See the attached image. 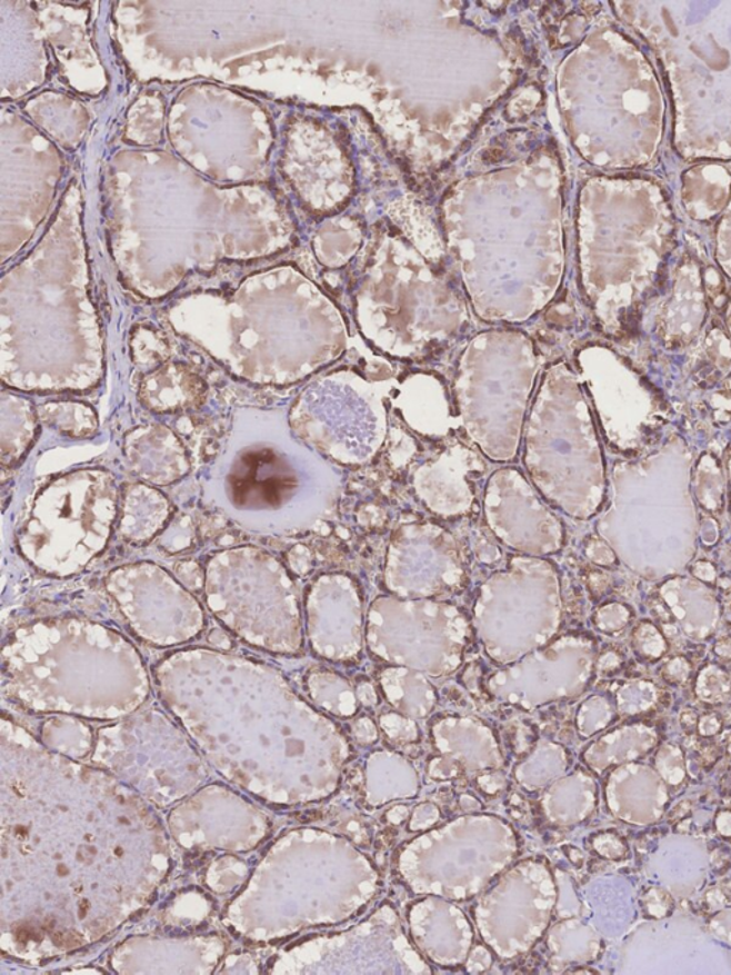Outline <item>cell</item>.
Instances as JSON below:
<instances>
[{
    "mask_svg": "<svg viewBox=\"0 0 731 975\" xmlns=\"http://www.w3.org/2000/svg\"><path fill=\"white\" fill-rule=\"evenodd\" d=\"M203 588L210 611L240 637L267 647L300 644L298 587L272 555L254 548L218 554L208 564Z\"/></svg>",
    "mask_w": 731,
    "mask_h": 975,
    "instance_id": "6da1fadb",
    "label": "cell"
},
{
    "mask_svg": "<svg viewBox=\"0 0 731 975\" xmlns=\"http://www.w3.org/2000/svg\"><path fill=\"white\" fill-rule=\"evenodd\" d=\"M562 599L558 573L543 558L514 557L480 587L473 625L495 658H514L558 633Z\"/></svg>",
    "mask_w": 731,
    "mask_h": 975,
    "instance_id": "7a4b0ae2",
    "label": "cell"
},
{
    "mask_svg": "<svg viewBox=\"0 0 731 975\" xmlns=\"http://www.w3.org/2000/svg\"><path fill=\"white\" fill-rule=\"evenodd\" d=\"M40 499L20 549L40 571L67 577L87 567L108 543L113 521V489L99 478L83 503L78 493L54 487Z\"/></svg>",
    "mask_w": 731,
    "mask_h": 975,
    "instance_id": "3957f363",
    "label": "cell"
},
{
    "mask_svg": "<svg viewBox=\"0 0 731 975\" xmlns=\"http://www.w3.org/2000/svg\"><path fill=\"white\" fill-rule=\"evenodd\" d=\"M366 637L370 648L384 658L420 659L435 655L445 668L462 655L469 621L452 604L383 595L370 605Z\"/></svg>",
    "mask_w": 731,
    "mask_h": 975,
    "instance_id": "277c9868",
    "label": "cell"
},
{
    "mask_svg": "<svg viewBox=\"0 0 731 975\" xmlns=\"http://www.w3.org/2000/svg\"><path fill=\"white\" fill-rule=\"evenodd\" d=\"M107 587L133 631L148 641H184L202 631L197 598L157 565H124L109 575Z\"/></svg>",
    "mask_w": 731,
    "mask_h": 975,
    "instance_id": "5b68a950",
    "label": "cell"
},
{
    "mask_svg": "<svg viewBox=\"0 0 731 975\" xmlns=\"http://www.w3.org/2000/svg\"><path fill=\"white\" fill-rule=\"evenodd\" d=\"M384 587L395 597L424 599L463 587L465 568L458 544L434 527H408L393 535L384 564Z\"/></svg>",
    "mask_w": 731,
    "mask_h": 975,
    "instance_id": "8992f818",
    "label": "cell"
},
{
    "mask_svg": "<svg viewBox=\"0 0 731 975\" xmlns=\"http://www.w3.org/2000/svg\"><path fill=\"white\" fill-rule=\"evenodd\" d=\"M485 517L495 537L529 557H545L562 545V529L515 471H500L489 484Z\"/></svg>",
    "mask_w": 731,
    "mask_h": 975,
    "instance_id": "52a82bcc",
    "label": "cell"
},
{
    "mask_svg": "<svg viewBox=\"0 0 731 975\" xmlns=\"http://www.w3.org/2000/svg\"><path fill=\"white\" fill-rule=\"evenodd\" d=\"M307 625L313 644L329 654L358 653L363 608L357 581L344 574L320 575L307 595Z\"/></svg>",
    "mask_w": 731,
    "mask_h": 975,
    "instance_id": "ba28073f",
    "label": "cell"
},
{
    "mask_svg": "<svg viewBox=\"0 0 731 975\" xmlns=\"http://www.w3.org/2000/svg\"><path fill=\"white\" fill-rule=\"evenodd\" d=\"M478 472L475 455L463 449L448 451L438 461L419 469L414 477L415 491L439 515L464 514L473 503L469 475Z\"/></svg>",
    "mask_w": 731,
    "mask_h": 975,
    "instance_id": "9c48e42d",
    "label": "cell"
},
{
    "mask_svg": "<svg viewBox=\"0 0 731 975\" xmlns=\"http://www.w3.org/2000/svg\"><path fill=\"white\" fill-rule=\"evenodd\" d=\"M232 479L240 503L252 498L253 504L269 507H277L297 487L293 475L272 452L247 455Z\"/></svg>",
    "mask_w": 731,
    "mask_h": 975,
    "instance_id": "30bf717a",
    "label": "cell"
},
{
    "mask_svg": "<svg viewBox=\"0 0 731 975\" xmlns=\"http://www.w3.org/2000/svg\"><path fill=\"white\" fill-rule=\"evenodd\" d=\"M177 575L179 578V583L182 584L184 588L194 589V591H198V589L204 587L207 573H203L202 568H200L198 564H179L177 567Z\"/></svg>",
    "mask_w": 731,
    "mask_h": 975,
    "instance_id": "8fae6325",
    "label": "cell"
},
{
    "mask_svg": "<svg viewBox=\"0 0 731 975\" xmlns=\"http://www.w3.org/2000/svg\"><path fill=\"white\" fill-rule=\"evenodd\" d=\"M290 568L299 575H307L312 569V555L307 547H297L289 554Z\"/></svg>",
    "mask_w": 731,
    "mask_h": 975,
    "instance_id": "7c38bea8",
    "label": "cell"
},
{
    "mask_svg": "<svg viewBox=\"0 0 731 975\" xmlns=\"http://www.w3.org/2000/svg\"><path fill=\"white\" fill-rule=\"evenodd\" d=\"M474 549L480 561L484 564H494L495 561H499L500 557H502L500 549L488 541L475 545Z\"/></svg>",
    "mask_w": 731,
    "mask_h": 975,
    "instance_id": "4fadbf2b",
    "label": "cell"
}]
</instances>
